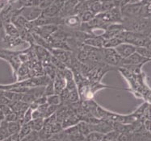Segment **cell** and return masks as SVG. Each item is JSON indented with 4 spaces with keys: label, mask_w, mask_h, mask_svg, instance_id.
Wrapping results in <instances>:
<instances>
[{
    "label": "cell",
    "mask_w": 151,
    "mask_h": 141,
    "mask_svg": "<svg viewBox=\"0 0 151 141\" xmlns=\"http://www.w3.org/2000/svg\"><path fill=\"white\" fill-rule=\"evenodd\" d=\"M66 0H54L53 3L46 9L43 10L42 15L48 17H56L59 16Z\"/></svg>",
    "instance_id": "277c9868"
},
{
    "label": "cell",
    "mask_w": 151,
    "mask_h": 141,
    "mask_svg": "<svg viewBox=\"0 0 151 141\" xmlns=\"http://www.w3.org/2000/svg\"><path fill=\"white\" fill-rule=\"evenodd\" d=\"M78 128V132L81 135H83L86 137V135H88L89 133L91 132V127H90V124L88 123H86V121H83L81 120L79 123L77 124Z\"/></svg>",
    "instance_id": "9c48e42d"
},
{
    "label": "cell",
    "mask_w": 151,
    "mask_h": 141,
    "mask_svg": "<svg viewBox=\"0 0 151 141\" xmlns=\"http://www.w3.org/2000/svg\"><path fill=\"white\" fill-rule=\"evenodd\" d=\"M29 125L31 127L32 131L36 132H40L41 129L44 127V119L40 118V119H35L29 122Z\"/></svg>",
    "instance_id": "30bf717a"
},
{
    "label": "cell",
    "mask_w": 151,
    "mask_h": 141,
    "mask_svg": "<svg viewBox=\"0 0 151 141\" xmlns=\"http://www.w3.org/2000/svg\"><path fill=\"white\" fill-rule=\"evenodd\" d=\"M18 13L25 18L28 22H33L39 19L42 15L43 10L40 6H24L20 9L17 10Z\"/></svg>",
    "instance_id": "7a4b0ae2"
},
{
    "label": "cell",
    "mask_w": 151,
    "mask_h": 141,
    "mask_svg": "<svg viewBox=\"0 0 151 141\" xmlns=\"http://www.w3.org/2000/svg\"><path fill=\"white\" fill-rule=\"evenodd\" d=\"M101 54L103 62L113 67H120L122 57L113 48H102Z\"/></svg>",
    "instance_id": "6da1fadb"
},
{
    "label": "cell",
    "mask_w": 151,
    "mask_h": 141,
    "mask_svg": "<svg viewBox=\"0 0 151 141\" xmlns=\"http://www.w3.org/2000/svg\"><path fill=\"white\" fill-rule=\"evenodd\" d=\"M142 0H129V3H140Z\"/></svg>",
    "instance_id": "cb8c5ba5"
},
{
    "label": "cell",
    "mask_w": 151,
    "mask_h": 141,
    "mask_svg": "<svg viewBox=\"0 0 151 141\" xmlns=\"http://www.w3.org/2000/svg\"><path fill=\"white\" fill-rule=\"evenodd\" d=\"M5 32L11 37H20V31L13 24L12 22L5 23Z\"/></svg>",
    "instance_id": "ba28073f"
},
{
    "label": "cell",
    "mask_w": 151,
    "mask_h": 141,
    "mask_svg": "<svg viewBox=\"0 0 151 141\" xmlns=\"http://www.w3.org/2000/svg\"><path fill=\"white\" fill-rule=\"evenodd\" d=\"M119 135H120L119 132L115 131V130H112L111 132L104 134L101 141H113L115 140H117Z\"/></svg>",
    "instance_id": "5bb4252c"
},
{
    "label": "cell",
    "mask_w": 151,
    "mask_h": 141,
    "mask_svg": "<svg viewBox=\"0 0 151 141\" xmlns=\"http://www.w3.org/2000/svg\"><path fill=\"white\" fill-rule=\"evenodd\" d=\"M150 62V60L145 58L142 56L138 54L137 52H134L129 57L126 58H122L120 62V67H126V66H133V65H139V64H143L146 62Z\"/></svg>",
    "instance_id": "3957f363"
},
{
    "label": "cell",
    "mask_w": 151,
    "mask_h": 141,
    "mask_svg": "<svg viewBox=\"0 0 151 141\" xmlns=\"http://www.w3.org/2000/svg\"><path fill=\"white\" fill-rule=\"evenodd\" d=\"M69 102L70 103H74V102H78L80 100V95L78 90V88L74 89H72L69 93Z\"/></svg>",
    "instance_id": "4fadbf2b"
},
{
    "label": "cell",
    "mask_w": 151,
    "mask_h": 141,
    "mask_svg": "<svg viewBox=\"0 0 151 141\" xmlns=\"http://www.w3.org/2000/svg\"><path fill=\"white\" fill-rule=\"evenodd\" d=\"M136 52H137L142 57H145V58L149 59V60L151 57V52L146 47H137Z\"/></svg>",
    "instance_id": "e0dca14e"
},
{
    "label": "cell",
    "mask_w": 151,
    "mask_h": 141,
    "mask_svg": "<svg viewBox=\"0 0 151 141\" xmlns=\"http://www.w3.org/2000/svg\"><path fill=\"white\" fill-rule=\"evenodd\" d=\"M113 7H115L114 3H112V1H106L102 3L101 7V12H107L108 11L111 10ZM100 12V13H101Z\"/></svg>",
    "instance_id": "ffe728a7"
},
{
    "label": "cell",
    "mask_w": 151,
    "mask_h": 141,
    "mask_svg": "<svg viewBox=\"0 0 151 141\" xmlns=\"http://www.w3.org/2000/svg\"><path fill=\"white\" fill-rule=\"evenodd\" d=\"M122 42L120 41V40L117 37H112L110 39H104V48H113L115 49L116 47L118 46Z\"/></svg>",
    "instance_id": "8fae6325"
},
{
    "label": "cell",
    "mask_w": 151,
    "mask_h": 141,
    "mask_svg": "<svg viewBox=\"0 0 151 141\" xmlns=\"http://www.w3.org/2000/svg\"><path fill=\"white\" fill-rule=\"evenodd\" d=\"M149 132H150L151 133V127H150V130H149Z\"/></svg>",
    "instance_id": "d4e9b609"
},
{
    "label": "cell",
    "mask_w": 151,
    "mask_h": 141,
    "mask_svg": "<svg viewBox=\"0 0 151 141\" xmlns=\"http://www.w3.org/2000/svg\"><path fill=\"white\" fill-rule=\"evenodd\" d=\"M150 61H151V57H150Z\"/></svg>",
    "instance_id": "83f0119b"
},
{
    "label": "cell",
    "mask_w": 151,
    "mask_h": 141,
    "mask_svg": "<svg viewBox=\"0 0 151 141\" xmlns=\"http://www.w3.org/2000/svg\"><path fill=\"white\" fill-rule=\"evenodd\" d=\"M49 106H50V104H49V103H45V104L40 105V106L37 107V110H39L40 113L43 115V117H44V115H45V113L46 112L47 109H48V107H49Z\"/></svg>",
    "instance_id": "603a6c76"
},
{
    "label": "cell",
    "mask_w": 151,
    "mask_h": 141,
    "mask_svg": "<svg viewBox=\"0 0 151 141\" xmlns=\"http://www.w3.org/2000/svg\"><path fill=\"white\" fill-rule=\"evenodd\" d=\"M58 28L59 26L55 24L44 25V26H40V27H36V28H32V31L39 35L40 37H43L44 39L48 40L52 34L58 29Z\"/></svg>",
    "instance_id": "5b68a950"
},
{
    "label": "cell",
    "mask_w": 151,
    "mask_h": 141,
    "mask_svg": "<svg viewBox=\"0 0 151 141\" xmlns=\"http://www.w3.org/2000/svg\"><path fill=\"white\" fill-rule=\"evenodd\" d=\"M38 140H39V132L32 131L28 135H26L20 141H38Z\"/></svg>",
    "instance_id": "d6986e66"
},
{
    "label": "cell",
    "mask_w": 151,
    "mask_h": 141,
    "mask_svg": "<svg viewBox=\"0 0 151 141\" xmlns=\"http://www.w3.org/2000/svg\"><path fill=\"white\" fill-rule=\"evenodd\" d=\"M47 102L50 105L59 106V105L62 104V98L60 97V95L55 94H52L51 96L47 97Z\"/></svg>",
    "instance_id": "2e32d148"
},
{
    "label": "cell",
    "mask_w": 151,
    "mask_h": 141,
    "mask_svg": "<svg viewBox=\"0 0 151 141\" xmlns=\"http://www.w3.org/2000/svg\"><path fill=\"white\" fill-rule=\"evenodd\" d=\"M137 47L128 43H121L115 48L116 51L122 58H126L134 52H136Z\"/></svg>",
    "instance_id": "8992f818"
},
{
    "label": "cell",
    "mask_w": 151,
    "mask_h": 141,
    "mask_svg": "<svg viewBox=\"0 0 151 141\" xmlns=\"http://www.w3.org/2000/svg\"><path fill=\"white\" fill-rule=\"evenodd\" d=\"M83 44L86 45H89V46L94 47V48L102 49V48H104V38L103 37H91L85 40Z\"/></svg>",
    "instance_id": "52a82bcc"
},
{
    "label": "cell",
    "mask_w": 151,
    "mask_h": 141,
    "mask_svg": "<svg viewBox=\"0 0 151 141\" xmlns=\"http://www.w3.org/2000/svg\"><path fill=\"white\" fill-rule=\"evenodd\" d=\"M32 111H33V110L30 107H28V110L25 111L24 118H23L24 123H28L30 121L32 120Z\"/></svg>",
    "instance_id": "44dd1931"
},
{
    "label": "cell",
    "mask_w": 151,
    "mask_h": 141,
    "mask_svg": "<svg viewBox=\"0 0 151 141\" xmlns=\"http://www.w3.org/2000/svg\"><path fill=\"white\" fill-rule=\"evenodd\" d=\"M118 141H132L133 134L132 133H121L117 138Z\"/></svg>",
    "instance_id": "7402d4cb"
},
{
    "label": "cell",
    "mask_w": 151,
    "mask_h": 141,
    "mask_svg": "<svg viewBox=\"0 0 151 141\" xmlns=\"http://www.w3.org/2000/svg\"><path fill=\"white\" fill-rule=\"evenodd\" d=\"M96 14L93 13L91 10L87 9L83 11V12L79 14V16H80L81 19H82V22L83 23H87V22L92 20L93 19L96 17Z\"/></svg>",
    "instance_id": "7c38bea8"
},
{
    "label": "cell",
    "mask_w": 151,
    "mask_h": 141,
    "mask_svg": "<svg viewBox=\"0 0 151 141\" xmlns=\"http://www.w3.org/2000/svg\"><path fill=\"white\" fill-rule=\"evenodd\" d=\"M55 94L56 93L55 88H54V82H53V81H51V82L45 87V93H44V95L46 96V97H49V96Z\"/></svg>",
    "instance_id": "ac0fdd59"
},
{
    "label": "cell",
    "mask_w": 151,
    "mask_h": 141,
    "mask_svg": "<svg viewBox=\"0 0 151 141\" xmlns=\"http://www.w3.org/2000/svg\"><path fill=\"white\" fill-rule=\"evenodd\" d=\"M149 37H150V39H151V33L150 34V36H149Z\"/></svg>",
    "instance_id": "484cf974"
},
{
    "label": "cell",
    "mask_w": 151,
    "mask_h": 141,
    "mask_svg": "<svg viewBox=\"0 0 151 141\" xmlns=\"http://www.w3.org/2000/svg\"><path fill=\"white\" fill-rule=\"evenodd\" d=\"M113 141H118V140H113Z\"/></svg>",
    "instance_id": "4316f807"
},
{
    "label": "cell",
    "mask_w": 151,
    "mask_h": 141,
    "mask_svg": "<svg viewBox=\"0 0 151 141\" xmlns=\"http://www.w3.org/2000/svg\"><path fill=\"white\" fill-rule=\"evenodd\" d=\"M31 127L29 125V123H24L22 125L21 128H20V131L19 132V139L21 140L22 139L24 138L26 135H28L30 132H32Z\"/></svg>",
    "instance_id": "9a60e30c"
}]
</instances>
